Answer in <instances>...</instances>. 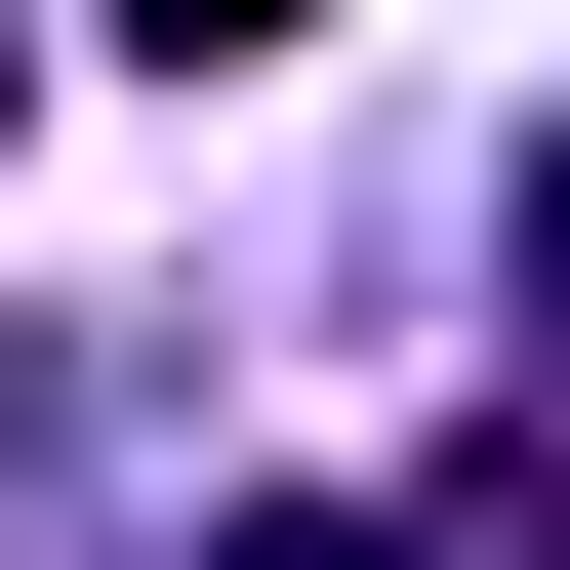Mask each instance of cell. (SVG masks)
<instances>
[{
	"label": "cell",
	"instance_id": "obj_3",
	"mask_svg": "<svg viewBox=\"0 0 570 570\" xmlns=\"http://www.w3.org/2000/svg\"><path fill=\"white\" fill-rule=\"evenodd\" d=\"M530 326H570V164H530Z\"/></svg>",
	"mask_w": 570,
	"mask_h": 570
},
{
	"label": "cell",
	"instance_id": "obj_1",
	"mask_svg": "<svg viewBox=\"0 0 570 570\" xmlns=\"http://www.w3.org/2000/svg\"><path fill=\"white\" fill-rule=\"evenodd\" d=\"M204 570H449V530H367V489H245V530H204Z\"/></svg>",
	"mask_w": 570,
	"mask_h": 570
},
{
	"label": "cell",
	"instance_id": "obj_2",
	"mask_svg": "<svg viewBox=\"0 0 570 570\" xmlns=\"http://www.w3.org/2000/svg\"><path fill=\"white\" fill-rule=\"evenodd\" d=\"M82 41H164V82H245V41H326V0H82Z\"/></svg>",
	"mask_w": 570,
	"mask_h": 570
}]
</instances>
